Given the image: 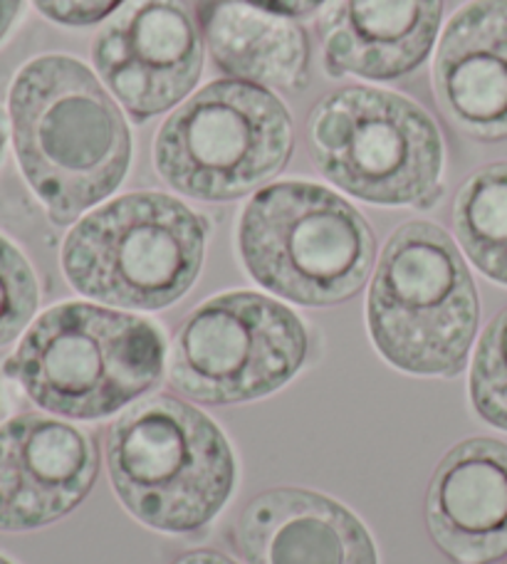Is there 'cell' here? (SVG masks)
<instances>
[{"label": "cell", "mask_w": 507, "mask_h": 564, "mask_svg": "<svg viewBox=\"0 0 507 564\" xmlns=\"http://www.w3.org/2000/svg\"><path fill=\"white\" fill-rule=\"evenodd\" d=\"M20 171L55 226L109 198L131 166L125 115L93 69L69 55H40L8 97Z\"/></svg>", "instance_id": "obj_1"}, {"label": "cell", "mask_w": 507, "mask_h": 564, "mask_svg": "<svg viewBox=\"0 0 507 564\" xmlns=\"http://www.w3.org/2000/svg\"><path fill=\"white\" fill-rule=\"evenodd\" d=\"M166 367V339L129 312L63 302L20 339L6 375L50 414L97 421L149 394Z\"/></svg>", "instance_id": "obj_2"}, {"label": "cell", "mask_w": 507, "mask_h": 564, "mask_svg": "<svg viewBox=\"0 0 507 564\" xmlns=\"http://www.w3.org/2000/svg\"><path fill=\"white\" fill-rule=\"evenodd\" d=\"M111 488L147 528L188 535L226 506L236 456L216 421L174 397L134 401L105 438Z\"/></svg>", "instance_id": "obj_3"}, {"label": "cell", "mask_w": 507, "mask_h": 564, "mask_svg": "<svg viewBox=\"0 0 507 564\" xmlns=\"http://www.w3.org/2000/svg\"><path fill=\"white\" fill-rule=\"evenodd\" d=\"M478 319V290L455 240L431 220L393 230L367 297V327L379 355L406 375L459 377Z\"/></svg>", "instance_id": "obj_4"}, {"label": "cell", "mask_w": 507, "mask_h": 564, "mask_svg": "<svg viewBox=\"0 0 507 564\" xmlns=\"http://www.w3.org/2000/svg\"><path fill=\"white\" fill-rule=\"evenodd\" d=\"M242 265L260 288L302 307H332L367 285L377 238L347 198L312 181L260 188L240 216Z\"/></svg>", "instance_id": "obj_5"}, {"label": "cell", "mask_w": 507, "mask_h": 564, "mask_svg": "<svg viewBox=\"0 0 507 564\" xmlns=\"http://www.w3.org/2000/svg\"><path fill=\"white\" fill-rule=\"evenodd\" d=\"M206 218L159 191L109 200L69 230L63 270L79 295L125 310H164L194 288L206 258Z\"/></svg>", "instance_id": "obj_6"}, {"label": "cell", "mask_w": 507, "mask_h": 564, "mask_svg": "<svg viewBox=\"0 0 507 564\" xmlns=\"http://www.w3.org/2000/svg\"><path fill=\"white\" fill-rule=\"evenodd\" d=\"M304 139L320 174L367 204L425 210L443 196L439 124L399 93L334 89L310 109Z\"/></svg>", "instance_id": "obj_7"}, {"label": "cell", "mask_w": 507, "mask_h": 564, "mask_svg": "<svg viewBox=\"0 0 507 564\" xmlns=\"http://www.w3.org/2000/svg\"><path fill=\"white\" fill-rule=\"evenodd\" d=\"M295 129L270 89L216 79L166 117L154 139L164 184L198 200H236L288 166Z\"/></svg>", "instance_id": "obj_8"}, {"label": "cell", "mask_w": 507, "mask_h": 564, "mask_svg": "<svg viewBox=\"0 0 507 564\" xmlns=\"http://www.w3.org/2000/svg\"><path fill=\"white\" fill-rule=\"evenodd\" d=\"M304 357L308 329L290 307L260 292H223L181 322L169 381L198 404H242L276 394Z\"/></svg>", "instance_id": "obj_9"}, {"label": "cell", "mask_w": 507, "mask_h": 564, "mask_svg": "<svg viewBox=\"0 0 507 564\" xmlns=\"http://www.w3.org/2000/svg\"><path fill=\"white\" fill-rule=\"evenodd\" d=\"M206 37L186 0H127L93 43L101 83L137 124L194 93Z\"/></svg>", "instance_id": "obj_10"}, {"label": "cell", "mask_w": 507, "mask_h": 564, "mask_svg": "<svg viewBox=\"0 0 507 564\" xmlns=\"http://www.w3.org/2000/svg\"><path fill=\"white\" fill-rule=\"evenodd\" d=\"M99 476L89 433L43 414H20L0 426V530L28 532L65 518Z\"/></svg>", "instance_id": "obj_11"}, {"label": "cell", "mask_w": 507, "mask_h": 564, "mask_svg": "<svg viewBox=\"0 0 507 564\" xmlns=\"http://www.w3.org/2000/svg\"><path fill=\"white\" fill-rule=\"evenodd\" d=\"M425 525L453 564H493L507 555L503 441L478 436L445 453L425 492Z\"/></svg>", "instance_id": "obj_12"}, {"label": "cell", "mask_w": 507, "mask_h": 564, "mask_svg": "<svg viewBox=\"0 0 507 564\" xmlns=\"http://www.w3.org/2000/svg\"><path fill=\"white\" fill-rule=\"evenodd\" d=\"M433 89L463 134L507 139V0H471L455 10L435 50Z\"/></svg>", "instance_id": "obj_13"}, {"label": "cell", "mask_w": 507, "mask_h": 564, "mask_svg": "<svg viewBox=\"0 0 507 564\" xmlns=\"http://www.w3.org/2000/svg\"><path fill=\"white\" fill-rule=\"evenodd\" d=\"M443 0H330L320 15L330 77L393 83L419 69L439 40Z\"/></svg>", "instance_id": "obj_14"}, {"label": "cell", "mask_w": 507, "mask_h": 564, "mask_svg": "<svg viewBox=\"0 0 507 564\" xmlns=\"http://www.w3.org/2000/svg\"><path fill=\"white\" fill-rule=\"evenodd\" d=\"M233 540L248 564H379L369 530L352 510L302 488L252 498Z\"/></svg>", "instance_id": "obj_15"}, {"label": "cell", "mask_w": 507, "mask_h": 564, "mask_svg": "<svg viewBox=\"0 0 507 564\" xmlns=\"http://www.w3.org/2000/svg\"><path fill=\"white\" fill-rule=\"evenodd\" d=\"M203 37L213 65L230 79L295 93L308 85L310 40L292 18L248 0H218L203 13Z\"/></svg>", "instance_id": "obj_16"}, {"label": "cell", "mask_w": 507, "mask_h": 564, "mask_svg": "<svg viewBox=\"0 0 507 564\" xmlns=\"http://www.w3.org/2000/svg\"><path fill=\"white\" fill-rule=\"evenodd\" d=\"M453 230L471 263L507 288V161L468 176L455 196Z\"/></svg>", "instance_id": "obj_17"}, {"label": "cell", "mask_w": 507, "mask_h": 564, "mask_svg": "<svg viewBox=\"0 0 507 564\" xmlns=\"http://www.w3.org/2000/svg\"><path fill=\"white\" fill-rule=\"evenodd\" d=\"M468 394L475 414L507 433V307L493 317L475 347Z\"/></svg>", "instance_id": "obj_18"}, {"label": "cell", "mask_w": 507, "mask_h": 564, "mask_svg": "<svg viewBox=\"0 0 507 564\" xmlns=\"http://www.w3.org/2000/svg\"><path fill=\"white\" fill-rule=\"evenodd\" d=\"M40 302L37 278L28 258L0 236V347L23 335Z\"/></svg>", "instance_id": "obj_19"}, {"label": "cell", "mask_w": 507, "mask_h": 564, "mask_svg": "<svg viewBox=\"0 0 507 564\" xmlns=\"http://www.w3.org/2000/svg\"><path fill=\"white\" fill-rule=\"evenodd\" d=\"M127 0H33L40 15L65 28H89L107 20Z\"/></svg>", "instance_id": "obj_20"}, {"label": "cell", "mask_w": 507, "mask_h": 564, "mask_svg": "<svg viewBox=\"0 0 507 564\" xmlns=\"http://www.w3.org/2000/svg\"><path fill=\"white\" fill-rule=\"evenodd\" d=\"M248 3L268 10V13L295 20V18L312 15L314 10H320L324 3H330V0H248Z\"/></svg>", "instance_id": "obj_21"}, {"label": "cell", "mask_w": 507, "mask_h": 564, "mask_svg": "<svg viewBox=\"0 0 507 564\" xmlns=\"http://www.w3.org/2000/svg\"><path fill=\"white\" fill-rule=\"evenodd\" d=\"M174 564H238V562L216 550H194V552H186V555H181Z\"/></svg>", "instance_id": "obj_22"}, {"label": "cell", "mask_w": 507, "mask_h": 564, "mask_svg": "<svg viewBox=\"0 0 507 564\" xmlns=\"http://www.w3.org/2000/svg\"><path fill=\"white\" fill-rule=\"evenodd\" d=\"M20 10H23V0H0V43L13 30Z\"/></svg>", "instance_id": "obj_23"}, {"label": "cell", "mask_w": 507, "mask_h": 564, "mask_svg": "<svg viewBox=\"0 0 507 564\" xmlns=\"http://www.w3.org/2000/svg\"><path fill=\"white\" fill-rule=\"evenodd\" d=\"M6 141H8V127H6V117H3V112H0V159H3Z\"/></svg>", "instance_id": "obj_24"}, {"label": "cell", "mask_w": 507, "mask_h": 564, "mask_svg": "<svg viewBox=\"0 0 507 564\" xmlns=\"http://www.w3.org/2000/svg\"><path fill=\"white\" fill-rule=\"evenodd\" d=\"M0 564H13V562H10V560H6L3 555H0Z\"/></svg>", "instance_id": "obj_25"}, {"label": "cell", "mask_w": 507, "mask_h": 564, "mask_svg": "<svg viewBox=\"0 0 507 564\" xmlns=\"http://www.w3.org/2000/svg\"><path fill=\"white\" fill-rule=\"evenodd\" d=\"M505 564H507V562H505Z\"/></svg>", "instance_id": "obj_26"}]
</instances>
